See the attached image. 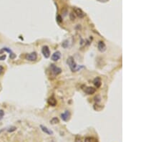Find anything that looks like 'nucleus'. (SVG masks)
Returning <instances> with one entry per match:
<instances>
[{
	"instance_id": "obj_1",
	"label": "nucleus",
	"mask_w": 161,
	"mask_h": 142,
	"mask_svg": "<svg viewBox=\"0 0 161 142\" xmlns=\"http://www.w3.org/2000/svg\"><path fill=\"white\" fill-rule=\"evenodd\" d=\"M67 64L70 67V68L72 71V72H77V71H80L81 69L84 68V66H82V65H77V63L74 60L73 57H72V56H70V57H69L67 58Z\"/></svg>"
},
{
	"instance_id": "obj_2",
	"label": "nucleus",
	"mask_w": 161,
	"mask_h": 142,
	"mask_svg": "<svg viewBox=\"0 0 161 142\" xmlns=\"http://www.w3.org/2000/svg\"><path fill=\"white\" fill-rule=\"evenodd\" d=\"M26 60L28 61H35L37 59V53L36 52H32L31 53H28L25 55Z\"/></svg>"
},
{
	"instance_id": "obj_3",
	"label": "nucleus",
	"mask_w": 161,
	"mask_h": 142,
	"mask_svg": "<svg viewBox=\"0 0 161 142\" xmlns=\"http://www.w3.org/2000/svg\"><path fill=\"white\" fill-rule=\"evenodd\" d=\"M42 53L45 58H49L50 56V50L47 45H44L42 48Z\"/></svg>"
},
{
	"instance_id": "obj_4",
	"label": "nucleus",
	"mask_w": 161,
	"mask_h": 142,
	"mask_svg": "<svg viewBox=\"0 0 161 142\" xmlns=\"http://www.w3.org/2000/svg\"><path fill=\"white\" fill-rule=\"evenodd\" d=\"M50 68H51V71L55 75H57L59 74H60L62 72V69L57 67L54 64H51L50 65Z\"/></svg>"
},
{
	"instance_id": "obj_5",
	"label": "nucleus",
	"mask_w": 161,
	"mask_h": 142,
	"mask_svg": "<svg viewBox=\"0 0 161 142\" xmlns=\"http://www.w3.org/2000/svg\"><path fill=\"white\" fill-rule=\"evenodd\" d=\"M97 48H98V50L100 53H104L107 50L106 45H105V42L103 41H100L98 42V44H97Z\"/></svg>"
},
{
	"instance_id": "obj_6",
	"label": "nucleus",
	"mask_w": 161,
	"mask_h": 142,
	"mask_svg": "<svg viewBox=\"0 0 161 142\" xmlns=\"http://www.w3.org/2000/svg\"><path fill=\"white\" fill-rule=\"evenodd\" d=\"M61 118L62 119V121H68L70 118V113L69 111H65V113L61 114Z\"/></svg>"
},
{
	"instance_id": "obj_7",
	"label": "nucleus",
	"mask_w": 161,
	"mask_h": 142,
	"mask_svg": "<svg viewBox=\"0 0 161 142\" xmlns=\"http://www.w3.org/2000/svg\"><path fill=\"white\" fill-rule=\"evenodd\" d=\"M74 12H75V13L77 14V16L79 17L80 18H82V17H84L85 16L84 12L81 9H80V8L75 7V8H74Z\"/></svg>"
},
{
	"instance_id": "obj_8",
	"label": "nucleus",
	"mask_w": 161,
	"mask_h": 142,
	"mask_svg": "<svg viewBox=\"0 0 161 142\" xmlns=\"http://www.w3.org/2000/svg\"><path fill=\"white\" fill-rule=\"evenodd\" d=\"M61 58V53L60 51H56L55 53H54V54H52L51 59L53 61H57L60 59Z\"/></svg>"
},
{
	"instance_id": "obj_9",
	"label": "nucleus",
	"mask_w": 161,
	"mask_h": 142,
	"mask_svg": "<svg viewBox=\"0 0 161 142\" xmlns=\"http://www.w3.org/2000/svg\"><path fill=\"white\" fill-rule=\"evenodd\" d=\"M3 51H5V52H7V53H9V56H10V58L11 59V60H14L15 58H16V55L12 52V50L10 49V48H9V47H3L2 49H1Z\"/></svg>"
},
{
	"instance_id": "obj_10",
	"label": "nucleus",
	"mask_w": 161,
	"mask_h": 142,
	"mask_svg": "<svg viewBox=\"0 0 161 142\" xmlns=\"http://www.w3.org/2000/svg\"><path fill=\"white\" fill-rule=\"evenodd\" d=\"M40 129H42V131L44 133H45V134H47L48 135H53V134H54L52 130H50V129H48L47 127H46V126H44L43 125H40Z\"/></svg>"
},
{
	"instance_id": "obj_11",
	"label": "nucleus",
	"mask_w": 161,
	"mask_h": 142,
	"mask_svg": "<svg viewBox=\"0 0 161 142\" xmlns=\"http://www.w3.org/2000/svg\"><path fill=\"white\" fill-rule=\"evenodd\" d=\"M96 89L93 87H87L84 90L85 93H87V95H92L95 93Z\"/></svg>"
},
{
	"instance_id": "obj_12",
	"label": "nucleus",
	"mask_w": 161,
	"mask_h": 142,
	"mask_svg": "<svg viewBox=\"0 0 161 142\" xmlns=\"http://www.w3.org/2000/svg\"><path fill=\"white\" fill-rule=\"evenodd\" d=\"M93 83H94V86H95L97 88H99L101 86V85H102V83H101V79H100L99 77H95V78H94V81H93Z\"/></svg>"
},
{
	"instance_id": "obj_13",
	"label": "nucleus",
	"mask_w": 161,
	"mask_h": 142,
	"mask_svg": "<svg viewBox=\"0 0 161 142\" xmlns=\"http://www.w3.org/2000/svg\"><path fill=\"white\" fill-rule=\"evenodd\" d=\"M48 104L51 106H55L57 105V100L55 98V97L52 96L48 99Z\"/></svg>"
},
{
	"instance_id": "obj_14",
	"label": "nucleus",
	"mask_w": 161,
	"mask_h": 142,
	"mask_svg": "<svg viewBox=\"0 0 161 142\" xmlns=\"http://www.w3.org/2000/svg\"><path fill=\"white\" fill-rule=\"evenodd\" d=\"M59 122H60V121H59V119H58L57 117H54L53 118H52V119L50 120V124H52V125H54V124H58Z\"/></svg>"
},
{
	"instance_id": "obj_15",
	"label": "nucleus",
	"mask_w": 161,
	"mask_h": 142,
	"mask_svg": "<svg viewBox=\"0 0 161 142\" xmlns=\"http://www.w3.org/2000/svg\"><path fill=\"white\" fill-rule=\"evenodd\" d=\"M84 142H97V139L93 138V137H87L85 139Z\"/></svg>"
},
{
	"instance_id": "obj_16",
	"label": "nucleus",
	"mask_w": 161,
	"mask_h": 142,
	"mask_svg": "<svg viewBox=\"0 0 161 142\" xmlns=\"http://www.w3.org/2000/svg\"><path fill=\"white\" fill-rule=\"evenodd\" d=\"M16 129H17V127H15V126H11V127H9L7 129V131H8V132H13V131H16Z\"/></svg>"
},
{
	"instance_id": "obj_17",
	"label": "nucleus",
	"mask_w": 161,
	"mask_h": 142,
	"mask_svg": "<svg viewBox=\"0 0 161 142\" xmlns=\"http://www.w3.org/2000/svg\"><path fill=\"white\" fill-rule=\"evenodd\" d=\"M4 110L0 109V121L4 118Z\"/></svg>"
},
{
	"instance_id": "obj_18",
	"label": "nucleus",
	"mask_w": 161,
	"mask_h": 142,
	"mask_svg": "<svg viewBox=\"0 0 161 142\" xmlns=\"http://www.w3.org/2000/svg\"><path fill=\"white\" fill-rule=\"evenodd\" d=\"M94 101L97 103H100V101H101V98H100V95H97L95 98H94Z\"/></svg>"
},
{
	"instance_id": "obj_19",
	"label": "nucleus",
	"mask_w": 161,
	"mask_h": 142,
	"mask_svg": "<svg viewBox=\"0 0 161 142\" xmlns=\"http://www.w3.org/2000/svg\"><path fill=\"white\" fill-rule=\"evenodd\" d=\"M57 21L59 23H61L62 22V17L60 15H57Z\"/></svg>"
},
{
	"instance_id": "obj_20",
	"label": "nucleus",
	"mask_w": 161,
	"mask_h": 142,
	"mask_svg": "<svg viewBox=\"0 0 161 142\" xmlns=\"http://www.w3.org/2000/svg\"><path fill=\"white\" fill-rule=\"evenodd\" d=\"M68 42L67 40H65V41L62 44V45L63 47H65V48H67V46H68V42Z\"/></svg>"
},
{
	"instance_id": "obj_21",
	"label": "nucleus",
	"mask_w": 161,
	"mask_h": 142,
	"mask_svg": "<svg viewBox=\"0 0 161 142\" xmlns=\"http://www.w3.org/2000/svg\"><path fill=\"white\" fill-rule=\"evenodd\" d=\"M6 58V55H3L1 56H0V60H4Z\"/></svg>"
},
{
	"instance_id": "obj_22",
	"label": "nucleus",
	"mask_w": 161,
	"mask_h": 142,
	"mask_svg": "<svg viewBox=\"0 0 161 142\" xmlns=\"http://www.w3.org/2000/svg\"><path fill=\"white\" fill-rule=\"evenodd\" d=\"M75 142H82V140H81V138L80 137H76V139H75Z\"/></svg>"
},
{
	"instance_id": "obj_23",
	"label": "nucleus",
	"mask_w": 161,
	"mask_h": 142,
	"mask_svg": "<svg viewBox=\"0 0 161 142\" xmlns=\"http://www.w3.org/2000/svg\"><path fill=\"white\" fill-rule=\"evenodd\" d=\"M3 72H4V67L2 65H0V75H1Z\"/></svg>"
},
{
	"instance_id": "obj_24",
	"label": "nucleus",
	"mask_w": 161,
	"mask_h": 142,
	"mask_svg": "<svg viewBox=\"0 0 161 142\" xmlns=\"http://www.w3.org/2000/svg\"><path fill=\"white\" fill-rule=\"evenodd\" d=\"M70 18H71V19L72 20H74L75 19V16H73V14L72 13V14H70Z\"/></svg>"
},
{
	"instance_id": "obj_25",
	"label": "nucleus",
	"mask_w": 161,
	"mask_h": 142,
	"mask_svg": "<svg viewBox=\"0 0 161 142\" xmlns=\"http://www.w3.org/2000/svg\"><path fill=\"white\" fill-rule=\"evenodd\" d=\"M99 1H100V2H102V3H105V2H107L108 0H98Z\"/></svg>"
}]
</instances>
